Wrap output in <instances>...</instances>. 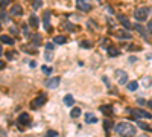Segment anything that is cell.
Masks as SVG:
<instances>
[{"mask_svg": "<svg viewBox=\"0 0 152 137\" xmlns=\"http://www.w3.org/2000/svg\"><path fill=\"white\" fill-rule=\"evenodd\" d=\"M3 67H5V62H3V61H0V70H2Z\"/></svg>", "mask_w": 152, "mask_h": 137, "instance_id": "42", "label": "cell"}, {"mask_svg": "<svg viewBox=\"0 0 152 137\" xmlns=\"http://www.w3.org/2000/svg\"><path fill=\"white\" fill-rule=\"evenodd\" d=\"M119 38H122V40H128V38H131V34L126 32V31H120V34H119Z\"/></svg>", "mask_w": 152, "mask_h": 137, "instance_id": "23", "label": "cell"}, {"mask_svg": "<svg viewBox=\"0 0 152 137\" xmlns=\"http://www.w3.org/2000/svg\"><path fill=\"white\" fill-rule=\"evenodd\" d=\"M21 32L24 34V37H26V38H29V37H31V34H29V29H28V26H24V24H23V29H21Z\"/></svg>", "mask_w": 152, "mask_h": 137, "instance_id": "27", "label": "cell"}, {"mask_svg": "<svg viewBox=\"0 0 152 137\" xmlns=\"http://www.w3.org/2000/svg\"><path fill=\"white\" fill-rule=\"evenodd\" d=\"M0 41L5 43V44H14V40L11 38V37H8V35H0Z\"/></svg>", "mask_w": 152, "mask_h": 137, "instance_id": "18", "label": "cell"}, {"mask_svg": "<svg viewBox=\"0 0 152 137\" xmlns=\"http://www.w3.org/2000/svg\"><path fill=\"white\" fill-rule=\"evenodd\" d=\"M29 24L32 26V28H38V24H40V20H38V17H37V15L35 14H32L31 15V17H29Z\"/></svg>", "mask_w": 152, "mask_h": 137, "instance_id": "13", "label": "cell"}, {"mask_svg": "<svg viewBox=\"0 0 152 137\" xmlns=\"http://www.w3.org/2000/svg\"><path fill=\"white\" fill-rule=\"evenodd\" d=\"M0 17H2L3 22H6V20H8V15H6V12H5L3 9H0Z\"/></svg>", "mask_w": 152, "mask_h": 137, "instance_id": "30", "label": "cell"}, {"mask_svg": "<svg viewBox=\"0 0 152 137\" xmlns=\"http://www.w3.org/2000/svg\"><path fill=\"white\" fill-rule=\"evenodd\" d=\"M41 72L44 73V75H50V73H52V67H49V66H43V67H41Z\"/></svg>", "mask_w": 152, "mask_h": 137, "instance_id": "24", "label": "cell"}, {"mask_svg": "<svg viewBox=\"0 0 152 137\" xmlns=\"http://www.w3.org/2000/svg\"><path fill=\"white\" fill-rule=\"evenodd\" d=\"M11 15H21L23 14V8L20 6V5H12V8H11Z\"/></svg>", "mask_w": 152, "mask_h": 137, "instance_id": "10", "label": "cell"}, {"mask_svg": "<svg viewBox=\"0 0 152 137\" xmlns=\"http://www.w3.org/2000/svg\"><path fill=\"white\" fill-rule=\"evenodd\" d=\"M132 116L134 117H137V119H151L152 116H151V113H148V111H145V110H138V108H135V110H132Z\"/></svg>", "mask_w": 152, "mask_h": 137, "instance_id": "5", "label": "cell"}, {"mask_svg": "<svg viewBox=\"0 0 152 137\" xmlns=\"http://www.w3.org/2000/svg\"><path fill=\"white\" fill-rule=\"evenodd\" d=\"M53 47H55V44H53V43H47L46 44V50H53Z\"/></svg>", "mask_w": 152, "mask_h": 137, "instance_id": "36", "label": "cell"}, {"mask_svg": "<svg viewBox=\"0 0 152 137\" xmlns=\"http://www.w3.org/2000/svg\"><path fill=\"white\" fill-rule=\"evenodd\" d=\"M143 85H145V87H148V85H149V78H145V81H143Z\"/></svg>", "mask_w": 152, "mask_h": 137, "instance_id": "39", "label": "cell"}, {"mask_svg": "<svg viewBox=\"0 0 152 137\" xmlns=\"http://www.w3.org/2000/svg\"><path fill=\"white\" fill-rule=\"evenodd\" d=\"M47 101V96L46 94H40V96H37V99H34V102H32V108H40L43 105L46 104Z\"/></svg>", "mask_w": 152, "mask_h": 137, "instance_id": "6", "label": "cell"}, {"mask_svg": "<svg viewBox=\"0 0 152 137\" xmlns=\"http://www.w3.org/2000/svg\"><path fill=\"white\" fill-rule=\"evenodd\" d=\"M29 66H31V67H35V66H37V62H35V61H31V62H29Z\"/></svg>", "mask_w": 152, "mask_h": 137, "instance_id": "41", "label": "cell"}, {"mask_svg": "<svg viewBox=\"0 0 152 137\" xmlns=\"http://www.w3.org/2000/svg\"><path fill=\"white\" fill-rule=\"evenodd\" d=\"M85 123H96L97 122V117L93 113H85Z\"/></svg>", "mask_w": 152, "mask_h": 137, "instance_id": "11", "label": "cell"}, {"mask_svg": "<svg viewBox=\"0 0 152 137\" xmlns=\"http://www.w3.org/2000/svg\"><path fill=\"white\" fill-rule=\"evenodd\" d=\"M21 49H23L24 52H28V54H37V49H38V47L34 46V44H24Z\"/></svg>", "mask_w": 152, "mask_h": 137, "instance_id": "12", "label": "cell"}, {"mask_svg": "<svg viewBox=\"0 0 152 137\" xmlns=\"http://www.w3.org/2000/svg\"><path fill=\"white\" fill-rule=\"evenodd\" d=\"M111 125H113V122H111V120H108V119L105 120V123H104V126H105V130H107V131H108V128H110Z\"/></svg>", "mask_w": 152, "mask_h": 137, "instance_id": "34", "label": "cell"}, {"mask_svg": "<svg viewBox=\"0 0 152 137\" xmlns=\"http://www.w3.org/2000/svg\"><path fill=\"white\" fill-rule=\"evenodd\" d=\"M134 29H137V31H140V34H142V35H145V29L142 28V26H138V24H134Z\"/></svg>", "mask_w": 152, "mask_h": 137, "instance_id": "33", "label": "cell"}, {"mask_svg": "<svg viewBox=\"0 0 152 137\" xmlns=\"http://www.w3.org/2000/svg\"><path fill=\"white\" fill-rule=\"evenodd\" d=\"M137 125H138L142 130H146V131H152V130H151V126H149L148 123H145V122H137Z\"/></svg>", "mask_w": 152, "mask_h": 137, "instance_id": "25", "label": "cell"}, {"mask_svg": "<svg viewBox=\"0 0 152 137\" xmlns=\"http://www.w3.org/2000/svg\"><path fill=\"white\" fill-rule=\"evenodd\" d=\"M9 31H11L12 34H17V28H15V26H11V28H9Z\"/></svg>", "mask_w": 152, "mask_h": 137, "instance_id": "38", "label": "cell"}, {"mask_svg": "<svg viewBox=\"0 0 152 137\" xmlns=\"http://www.w3.org/2000/svg\"><path fill=\"white\" fill-rule=\"evenodd\" d=\"M114 75H116V79H117V82L120 84V85H123V84H128V75H126V72H123V70H120V68H117V70L114 72Z\"/></svg>", "mask_w": 152, "mask_h": 137, "instance_id": "3", "label": "cell"}, {"mask_svg": "<svg viewBox=\"0 0 152 137\" xmlns=\"http://www.w3.org/2000/svg\"><path fill=\"white\" fill-rule=\"evenodd\" d=\"M3 54V49H2V44H0V55Z\"/></svg>", "mask_w": 152, "mask_h": 137, "instance_id": "44", "label": "cell"}, {"mask_svg": "<svg viewBox=\"0 0 152 137\" xmlns=\"http://www.w3.org/2000/svg\"><path fill=\"white\" fill-rule=\"evenodd\" d=\"M17 123H18L20 126H28V125H31V117H29V114H28V113H21V114L18 116V119H17Z\"/></svg>", "mask_w": 152, "mask_h": 137, "instance_id": "7", "label": "cell"}, {"mask_svg": "<svg viewBox=\"0 0 152 137\" xmlns=\"http://www.w3.org/2000/svg\"><path fill=\"white\" fill-rule=\"evenodd\" d=\"M70 116H72L73 119H76V117H79L81 116V108H78V107H75V108H72V111H70Z\"/></svg>", "mask_w": 152, "mask_h": 137, "instance_id": "21", "label": "cell"}, {"mask_svg": "<svg viewBox=\"0 0 152 137\" xmlns=\"http://www.w3.org/2000/svg\"><path fill=\"white\" fill-rule=\"evenodd\" d=\"M62 101H64V105H67V107H73V104H75V99L72 94H66Z\"/></svg>", "mask_w": 152, "mask_h": 137, "instance_id": "14", "label": "cell"}, {"mask_svg": "<svg viewBox=\"0 0 152 137\" xmlns=\"http://www.w3.org/2000/svg\"><path fill=\"white\" fill-rule=\"evenodd\" d=\"M119 20H120V23H122V24H123L126 29H131V28H132V24L128 22V18H126V17H123V15H120V17H119Z\"/></svg>", "mask_w": 152, "mask_h": 137, "instance_id": "17", "label": "cell"}, {"mask_svg": "<svg viewBox=\"0 0 152 137\" xmlns=\"http://www.w3.org/2000/svg\"><path fill=\"white\" fill-rule=\"evenodd\" d=\"M44 58H46V61H52L53 60V54H52V52H46V55H44Z\"/></svg>", "mask_w": 152, "mask_h": 137, "instance_id": "28", "label": "cell"}, {"mask_svg": "<svg viewBox=\"0 0 152 137\" xmlns=\"http://www.w3.org/2000/svg\"><path fill=\"white\" fill-rule=\"evenodd\" d=\"M138 88V82L137 81H129L128 82V90L129 92H135Z\"/></svg>", "mask_w": 152, "mask_h": 137, "instance_id": "19", "label": "cell"}, {"mask_svg": "<svg viewBox=\"0 0 152 137\" xmlns=\"http://www.w3.org/2000/svg\"><path fill=\"white\" fill-rule=\"evenodd\" d=\"M108 56H111V58H116L120 55V52H119V49H116V47H108Z\"/></svg>", "mask_w": 152, "mask_h": 137, "instance_id": "15", "label": "cell"}, {"mask_svg": "<svg viewBox=\"0 0 152 137\" xmlns=\"http://www.w3.org/2000/svg\"><path fill=\"white\" fill-rule=\"evenodd\" d=\"M148 107H149V108L152 110V101H149V102H148Z\"/></svg>", "mask_w": 152, "mask_h": 137, "instance_id": "43", "label": "cell"}, {"mask_svg": "<svg viewBox=\"0 0 152 137\" xmlns=\"http://www.w3.org/2000/svg\"><path fill=\"white\" fill-rule=\"evenodd\" d=\"M140 137H146V136H140Z\"/></svg>", "mask_w": 152, "mask_h": 137, "instance_id": "45", "label": "cell"}, {"mask_svg": "<svg viewBox=\"0 0 152 137\" xmlns=\"http://www.w3.org/2000/svg\"><path fill=\"white\" fill-rule=\"evenodd\" d=\"M43 23H44L46 31L50 29V11H44V14H43Z\"/></svg>", "mask_w": 152, "mask_h": 137, "instance_id": "9", "label": "cell"}, {"mask_svg": "<svg viewBox=\"0 0 152 137\" xmlns=\"http://www.w3.org/2000/svg\"><path fill=\"white\" fill-rule=\"evenodd\" d=\"M116 133L120 137H134L135 136V126L129 122H119L116 126H114Z\"/></svg>", "mask_w": 152, "mask_h": 137, "instance_id": "1", "label": "cell"}, {"mask_svg": "<svg viewBox=\"0 0 152 137\" xmlns=\"http://www.w3.org/2000/svg\"><path fill=\"white\" fill-rule=\"evenodd\" d=\"M11 2V0H0V8L3 9V6H6V5Z\"/></svg>", "mask_w": 152, "mask_h": 137, "instance_id": "35", "label": "cell"}, {"mask_svg": "<svg viewBox=\"0 0 152 137\" xmlns=\"http://www.w3.org/2000/svg\"><path fill=\"white\" fill-rule=\"evenodd\" d=\"M102 79H104L105 85H110V81H108V78H107V76H104V78H102Z\"/></svg>", "mask_w": 152, "mask_h": 137, "instance_id": "40", "label": "cell"}, {"mask_svg": "<svg viewBox=\"0 0 152 137\" xmlns=\"http://www.w3.org/2000/svg\"><path fill=\"white\" fill-rule=\"evenodd\" d=\"M81 47H82V49H90L91 44L88 43V41H81Z\"/></svg>", "mask_w": 152, "mask_h": 137, "instance_id": "29", "label": "cell"}, {"mask_svg": "<svg viewBox=\"0 0 152 137\" xmlns=\"http://www.w3.org/2000/svg\"><path fill=\"white\" fill-rule=\"evenodd\" d=\"M41 5H43V0H34V2H32V6H34L35 9L41 8Z\"/></svg>", "mask_w": 152, "mask_h": 137, "instance_id": "26", "label": "cell"}, {"mask_svg": "<svg viewBox=\"0 0 152 137\" xmlns=\"http://www.w3.org/2000/svg\"><path fill=\"white\" fill-rule=\"evenodd\" d=\"M148 15H149V8H146V6H140L134 11V18L137 22H146Z\"/></svg>", "mask_w": 152, "mask_h": 137, "instance_id": "2", "label": "cell"}, {"mask_svg": "<svg viewBox=\"0 0 152 137\" xmlns=\"http://www.w3.org/2000/svg\"><path fill=\"white\" fill-rule=\"evenodd\" d=\"M100 111L104 113V114H111L113 113V107H110V105H102Z\"/></svg>", "mask_w": 152, "mask_h": 137, "instance_id": "22", "label": "cell"}, {"mask_svg": "<svg viewBox=\"0 0 152 137\" xmlns=\"http://www.w3.org/2000/svg\"><path fill=\"white\" fill-rule=\"evenodd\" d=\"M32 41H34L32 44L38 47V46L41 44V35H37V34H34V35H32Z\"/></svg>", "mask_w": 152, "mask_h": 137, "instance_id": "20", "label": "cell"}, {"mask_svg": "<svg viewBox=\"0 0 152 137\" xmlns=\"http://www.w3.org/2000/svg\"><path fill=\"white\" fill-rule=\"evenodd\" d=\"M59 78L58 76H55V78H49V79L46 81V87L47 88H56L58 85H59Z\"/></svg>", "mask_w": 152, "mask_h": 137, "instance_id": "8", "label": "cell"}, {"mask_svg": "<svg viewBox=\"0 0 152 137\" xmlns=\"http://www.w3.org/2000/svg\"><path fill=\"white\" fill-rule=\"evenodd\" d=\"M66 41H67V38L64 35H56L55 38H53V43H55V44H64Z\"/></svg>", "mask_w": 152, "mask_h": 137, "instance_id": "16", "label": "cell"}, {"mask_svg": "<svg viewBox=\"0 0 152 137\" xmlns=\"http://www.w3.org/2000/svg\"><path fill=\"white\" fill-rule=\"evenodd\" d=\"M56 136H58L56 131H47L46 133V137H56Z\"/></svg>", "mask_w": 152, "mask_h": 137, "instance_id": "31", "label": "cell"}, {"mask_svg": "<svg viewBox=\"0 0 152 137\" xmlns=\"http://www.w3.org/2000/svg\"><path fill=\"white\" fill-rule=\"evenodd\" d=\"M62 26H64L66 29H69V31H73V24H70V23H67V22H64Z\"/></svg>", "mask_w": 152, "mask_h": 137, "instance_id": "32", "label": "cell"}, {"mask_svg": "<svg viewBox=\"0 0 152 137\" xmlns=\"http://www.w3.org/2000/svg\"><path fill=\"white\" fill-rule=\"evenodd\" d=\"M148 31H149V32H151V35H152V20L148 23Z\"/></svg>", "mask_w": 152, "mask_h": 137, "instance_id": "37", "label": "cell"}, {"mask_svg": "<svg viewBox=\"0 0 152 137\" xmlns=\"http://www.w3.org/2000/svg\"><path fill=\"white\" fill-rule=\"evenodd\" d=\"M76 8L79 9V11H84V12H90L93 6H91L90 2H87V0H78L76 2Z\"/></svg>", "mask_w": 152, "mask_h": 137, "instance_id": "4", "label": "cell"}]
</instances>
